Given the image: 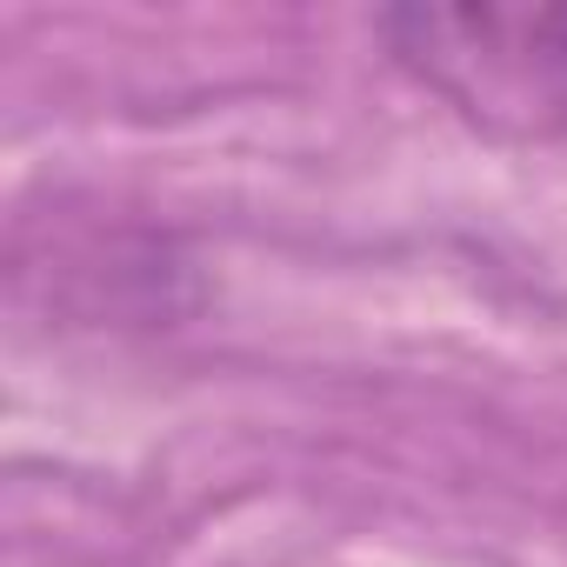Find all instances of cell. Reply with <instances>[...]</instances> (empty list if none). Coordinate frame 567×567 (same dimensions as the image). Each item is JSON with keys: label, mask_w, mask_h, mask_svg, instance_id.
Segmentation results:
<instances>
[{"label": "cell", "mask_w": 567, "mask_h": 567, "mask_svg": "<svg viewBox=\"0 0 567 567\" xmlns=\"http://www.w3.org/2000/svg\"><path fill=\"white\" fill-rule=\"evenodd\" d=\"M388 48L487 134H567V8L461 0L381 14Z\"/></svg>", "instance_id": "1"}]
</instances>
